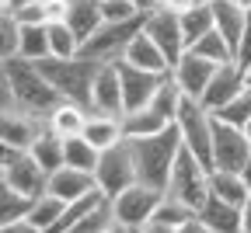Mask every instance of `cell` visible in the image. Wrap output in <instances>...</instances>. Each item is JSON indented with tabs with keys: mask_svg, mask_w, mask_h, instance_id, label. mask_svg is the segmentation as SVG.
<instances>
[{
	"mask_svg": "<svg viewBox=\"0 0 251 233\" xmlns=\"http://www.w3.org/2000/svg\"><path fill=\"white\" fill-rule=\"evenodd\" d=\"M209 195L224 198V202H230V206H241L244 198H248V188H244V181H241L237 171H220V167H213V171H209Z\"/></svg>",
	"mask_w": 251,
	"mask_h": 233,
	"instance_id": "obj_28",
	"label": "cell"
},
{
	"mask_svg": "<svg viewBox=\"0 0 251 233\" xmlns=\"http://www.w3.org/2000/svg\"><path fill=\"white\" fill-rule=\"evenodd\" d=\"M241 7H244V11H251V0H241Z\"/></svg>",
	"mask_w": 251,
	"mask_h": 233,
	"instance_id": "obj_53",
	"label": "cell"
},
{
	"mask_svg": "<svg viewBox=\"0 0 251 233\" xmlns=\"http://www.w3.org/2000/svg\"><path fill=\"white\" fill-rule=\"evenodd\" d=\"M14 11V0H0V14H11Z\"/></svg>",
	"mask_w": 251,
	"mask_h": 233,
	"instance_id": "obj_50",
	"label": "cell"
},
{
	"mask_svg": "<svg viewBox=\"0 0 251 233\" xmlns=\"http://www.w3.org/2000/svg\"><path fill=\"white\" fill-rule=\"evenodd\" d=\"M126 233H129V230H126Z\"/></svg>",
	"mask_w": 251,
	"mask_h": 233,
	"instance_id": "obj_59",
	"label": "cell"
},
{
	"mask_svg": "<svg viewBox=\"0 0 251 233\" xmlns=\"http://www.w3.org/2000/svg\"><path fill=\"white\" fill-rule=\"evenodd\" d=\"M115 70H119V84H122V115L133 112L140 105H147L150 97L157 94V87H161L168 80V73H150V70H136V66L115 59Z\"/></svg>",
	"mask_w": 251,
	"mask_h": 233,
	"instance_id": "obj_12",
	"label": "cell"
},
{
	"mask_svg": "<svg viewBox=\"0 0 251 233\" xmlns=\"http://www.w3.org/2000/svg\"><path fill=\"white\" fill-rule=\"evenodd\" d=\"M237 174H241V181H244V188H248V195H251V160L244 163V167H241Z\"/></svg>",
	"mask_w": 251,
	"mask_h": 233,
	"instance_id": "obj_49",
	"label": "cell"
},
{
	"mask_svg": "<svg viewBox=\"0 0 251 233\" xmlns=\"http://www.w3.org/2000/svg\"><path fill=\"white\" fill-rule=\"evenodd\" d=\"M133 181H136V167H133V153H129V143H126V140L98 153L94 185H98L108 198H112V195H119L122 188H129Z\"/></svg>",
	"mask_w": 251,
	"mask_h": 233,
	"instance_id": "obj_9",
	"label": "cell"
},
{
	"mask_svg": "<svg viewBox=\"0 0 251 233\" xmlns=\"http://www.w3.org/2000/svg\"><path fill=\"white\" fill-rule=\"evenodd\" d=\"M133 153V167H136V181L150 185V188H168V174H171V163L178 157V129L168 125L153 136H136V140H126Z\"/></svg>",
	"mask_w": 251,
	"mask_h": 233,
	"instance_id": "obj_1",
	"label": "cell"
},
{
	"mask_svg": "<svg viewBox=\"0 0 251 233\" xmlns=\"http://www.w3.org/2000/svg\"><path fill=\"white\" fill-rule=\"evenodd\" d=\"M14 153H21V150H11V146H7L4 140H0V171H4V167H7V163L14 160Z\"/></svg>",
	"mask_w": 251,
	"mask_h": 233,
	"instance_id": "obj_48",
	"label": "cell"
},
{
	"mask_svg": "<svg viewBox=\"0 0 251 233\" xmlns=\"http://www.w3.org/2000/svg\"><path fill=\"white\" fill-rule=\"evenodd\" d=\"M244 84H248L244 66H237L234 59H230V63H220L216 70H213V77H209V84H206V91L199 94V101H202V108H209V112L216 115Z\"/></svg>",
	"mask_w": 251,
	"mask_h": 233,
	"instance_id": "obj_13",
	"label": "cell"
},
{
	"mask_svg": "<svg viewBox=\"0 0 251 233\" xmlns=\"http://www.w3.org/2000/svg\"><path fill=\"white\" fill-rule=\"evenodd\" d=\"M241 233H251V195L241 202Z\"/></svg>",
	"mask_w": 251,
	"mask_h": 233,
	"instance_id": "obj_46",
	"label": "cell"
},
{
	"mask_svg": "<svg viewBox=\"0 0 251 233\" xmlns=\"http://www.w3.org/2000/svg\"><path fill=\"white\" fill-rule=\"evenodd\" d=\"M157 4H161L164 11H171V14H181V11H188L196 4V0H157Z\"/></svg>",
	"mask_w": 251,
	"mask_h": 233,
	"instance_id": "obj_45",
	"label": "cell"
},
{
	"mask_svg": "<svg viewBox=\"0 0 251 233\" xmlns=\"http://www.w3.org/2000/svg\"><path fill=\"white\" fill-rule=\"evenodd\" d=\"M188 49L199 52V56H206V59H213V63H230V59H234V49L224 42V35H220L216 28H213V31H206L202 39H196Z\"/></svg>",
	"mask_w": 251,
	"mask_h": 233,
	"instance_id": "obj_36",
	"label": "cell"
},
{
	"mask_svg": "<svg viewBox=\"0 0 251 233\" xmlns=\"http://www.w3.org/2000/svg\"><path fill=\"white\" fill-rule=\"evenodd\" d=\"M87 105H77V101H67V97H59V101L52 105V112L46 115V129L56 132L59 140L67 136H80L84 132V122H87Z\"/></svg>",
	"mask_w": 251,
	"mask_h": 233,
	"instance_id": "obj_20",
	"label": "cell"
},
{
	"mask_svg": "<svg viewBox=\"0 0 251 233\" xmlns=\"http://www.w3.org/2000/svg\"><path fill=\"white\" fill-rule=\"evenodd\" d=\"M248 84H251V77H248Z\"/></svg>",
	"mask_w": 251,
	"mask_h": 233,
	"instance_id": "obj_57",
	"label": "cell"
},
{
	"mask_svg": "<svg viewBox=\"0 0 251 233\" xmlns=\"http://www.w3.org/2000/svg\"><path fill=\"white\" fill-rule=\"evenodd\" d=\"M244 73H248V77H251V63H248V66H244Z\"/></svg>",
	"mask_w": 251,
	"mask_h": 233,
	"instance_id": "obj_55",
	"label": "cell"
},
{
	"mask_svg": "<svg viewBox=\"0 0 251 233\" xmlns=\"http://www.w3.org/2000/svg\"><path fill=\"white\" fill-rule=\"evenodd\" d=\"M28 153H31V160H35L46 174H52L56 167H63V140L56 136V132H49V129H42L39 136L31 140Z\"/></svg>",
	"mask_w": 251,
	"mask_h": 233,
	"instance_id": "obj_27",
	"label": "cell"
},
{
	"mask_svg": "<svg viewBox=\"0 0 251 233\" xmlns=\"http://www.w3.org/2000/svg\"><path fill=\"white\" fill-rule=\"evenodd\" d=\"M98 185H94V174H87V171H74V167H56L49 178H46V191L49 195H56L59 202H77V198H84L87 191H94Z\"/></svg>",
	"mask_w": 251,
	"mask_h": 233,
	"instance_id": "obj_18",
	"label": "cell"
},
{
	"mask_svg": "<svg viewBox=\"0 0 251 233\" xmlns=\"http://www.w3.org/2000/svg\"><path fill=\"white\" fill-rule=\"evenodd\" d=\"M143 31L153 39V46L168 56V63L175 66V63H178V56L185 52V42H181V21H178V14L164 11L161 4H153V7H147V11H143Z\"/></svg>",
	"mask_w": 251,
	"mask_h": 233,
	"instance_id": "obj_11",
	"label": "cell"
},
{
	"mask_svg": "<svg viewBox=\"0 0 251 233\" xmlns=\"http://www.w3.org/2000/svg\"><path fill=\"white\" fill-rule=\"evenodd\" d=\"M133 233H178L175 226H168V223H161V219H147L140 230H133Z\"/></svg>",
	"mask_w": 251,
	"mask_h": 233,
	"instance_id": "obj_43",
	"label": "cell"
},
{
	"mask_svg": "<svg viewBox=\"0 0 251 233\" xmlns=\"http://www.w3.org/2000/svg\"><path fill=\"white\" fill-rule=\"evenodd\" d=\"M0 233H35L28 226V219H18V223H7V226H0Z\"/></svg>",
	"mask_w": 251,
	"mask_h": 233,
	"instance_id": "obj_47",
	"label": "cell"
},
{
	"mask_svg": "<svg viewBox=\"0 0 251 233\" xmlns=\"http://www.w3.org/2000/svg\"><path fill=\"white\" fill-rule=\"evenodd\" d=\"M216 66L220 63H213V59H206V56H199L192 49H185L178 56V63L171 66V80L178 84V91L185 97H199L206 91V84H209V77H213Z\"/></svg>",
	"mask_w": 251,
	"mask_h": 233,
	"instance_id": "obj_14",
	"label": "cell"
},
{
	"mask_svg": "<svg viewBox=\"0 0 251 233\" xmlns=\"http://www.w3.org/2000/svg\"><path fill=\"white\" fill-rule=\"evenodd\" d=\"M122 63L136 66V70H150V73H171V63H168V56L153 46V39L147 35L143 28L136 31L133 39H129V46H126V52H122Z\"/></svg>",
	"mask_w": 251,
	"mask_h": 233,
	"instance_id": "obj_19",
	"label": "cell"
},
{
	"mask_svg": "<svg viewBox=\"0 0 251 233\" xmlns=\"http://www.w3.org/2000/svg\"><path fill=\"white\" fill-rule=\"evenodd\" d=\"M178 101H181V91H178V84H175L171 73H168V80L157 87V94L150 97L147 105H140V108H133V112L122 115V136H126V140L153 136V132H161V129L175 125Z\"/></svg>",
	"mask_w": 251,
	"mask_h": 233,
	"instance_id": "obj_4",
	"label": "cell"
},
{
	"mask_svg": "<svg viewBox=\"0 0 251 233\" xmlns=\"http://www.w3.org/2000/svg\"><path fill=\"white\" fill-rule=\"evenodd\" d=\"M192 216H196V209H192V206H185L181 198H175V195H168V191H164V195H161V202L153 206V216H150V219H161V223H168V226H175V230H178L181 223H188Z\"/></svg>",
	"mask_w": 251,
	"mask_h": 233,
	"instance_id": "obj_33",
	"label": "cell"
},
{
	"mask_svg": "<svg viewBox=\"0 0 251 233\" xmlns=\"http://www.w3.org/2000/svg\"><path fill=\"white\" fill-rule=\"evenodd\" d=\"M42 129H46V118H35V115L14 108V105L0 108V140L11 150H28L31 140H35Z\"/></svg>",
	"mask_w": 251,
	"mask_h": 233,
	"instance_id": "obj_16",
	"label": "cell"
},
{
	"mask_svg": "<svg viewBox=\"0 0 251 233\" xmlns=\"http://www.w3.org/2000/svg\"><path fill=\"white\" fill-rule=\"evenodd\" d=\"M18 24H46V14H42V0H31V4H21L11 11Z\"/></svg>",
	"mask_w": 251,
	"mask_h": 233,
	"instance_id": "obj_39",
	"label": "cell"
},
{
	"mask_svg": "<svg viewBox=\"0 0 251 233\" xmlns=\"http://www.w3.org/2000/svg\"><path fill=\"white\" fill-rule=\"evenodd\" d=\"M196 216L213 230V233H241V206H230L224 198L209 195L206 202L196 209Z\"/></svg>",
	"mask_w": 251,
	"mask_h": 233,
	"instance_id": "obj_23",
	"label": "cell"
},
{
	"mask_svg": "<svg viewBox=\"0 0 251 233\" xmlns=\"http://www.w3.org/2000/svg\"><path fill=\"white\" fill-rule=\"evenodd\" d=\"M161 188H150L143 181H133L129 188H122L119 195H112L108 202H112V216H115V226L122 230H140L150 216H153V206L161 202Z\"/></svg>",
	"mask_w": 251,
	"mask_h": 233,
	"instance_id": "obj_8",
	"label": "cell"
},
{
	"mask_svg": "<svg viewBox=\"0 0 251 233\" xmlns=\"http://www.w3.org/2000/svg\"><path fill=\"white\" fill-rule=\"evenodd\" d=\"M98 66L101 63H94V59H87L80 52L67 56V59H59V56L39 59V70L52 84V91L59 97H67V101H77V105H87V108H91V84H94Z\"/></svg>",
	"mask_w": 251,
	"mask_h": 233,
	"instance_id": "obj_2",
	"label": "cell"
},
{
	"mask_svg": "<svg viewBox=\"0 0 251 233\" xmlns=\"http://www.w3.org/2000/svg\"><path fill=\"white\" fill-rule=\"evenodd\" d=\"M63 163L74 167V171L94 174V167H98V150H94L84 136H67L63 140Z\"/></svg>",
	"mask_w": 251,
	"mask_h": 233,
	"instance_id": "obj_31",
	"label": "cell"
},
{
	"mask_svg": "<svg viewBox=\"0 0 251 233\" xmlns=\"http://www.w3.org/2000/svg\"><path fill=\"white\" fill-rule=\"evenodd\" d=\"M153 4H157V0H140V7H143V11H147V7H153Z\"/></svg>",
	"mask_w": 251,
	"mask_h": 233,
	"instance_id": "obj_52",
	"label": "cell"
},
{
	"mask_svg": "<svg viewBox=\"0 0 251 233\" xmlns=\"http://www.w3.org/2000/svg\"><path fill=\"white\" fill-rule=\"evenodd\" d=\"M237 4H241V0H237Z\"/></svg>",
	"mask_w": 251,
	"mask_h": 233,
	"instance_id": "obj_58",
	"label": "cell"
},
{
	"mask_svg": "<svg viewBox=\"0 0 251 233\" xmlns=\"http://www.w3.org/2000/svg\"><path fill=\"white\" fill-rule=\"evenodd\" d=\"M175 129H178L181 146L188 153H196L213 171V112L202 108L199 97H185L181 94L178 112H175Z\"/></svg>",
	"mask_w": 251,
	"mask_h": 233,
	"instance_id": "obj_5",
	"label": "cell"
},
{
	"mask_svg": "<svg viewBox=\"0 0 251 233\" xmlns=\"http://www.w3.org/2000/svg\"><path fill=\"white\" fill-rule=\"evenodd\" d=\"M112 233H126V230H122V226H115V230H112Z\"/></svg>",
	"mask_w": 251,
	"mask_h": 233,
	"instance_id": "obj_56",
	"label": "cell"
},
{
	"mask_svg": "<svg viewBox=\"0 0 251 233\" xmlns=\"http://www.w3.org/2000/svg\"><path fill=\"white\" fill-rule=\"evenodd\" d=\"M46 31H49V56L67 59V56H77V52H80V39L74 35V28H70L67 21L46 24Z\"/></svg>",
	"mask_w": 251,
	"mask_h": 233,
	"instance_id": "obj_32",
	"label": "cell"
},
{
	"mask_svg": "<svg viewBox=\"0 0 251 233\" xmlns=\"http://www.w3.org/2000/svg\"><path fill=\"white\" fill-rule=\"evenodd\" d=\"M140 28H143V14L129 18V21H101L98 31L80 42V56H87L94 63H115V59H122L126 46Z\"/></svg>",
	"mask_w": 251,
	"mask_h": 233,
	"instance_id": "obj_7",
	"label": "cell"
},
{
	"mask_svg": "<svg viewBox=\"0 0 251 233\" xmlns=\"http://www.w3.org/2000/svg\"><path fill=\"white\" fill-rule=\"evenodd\" d=\"M251 160V140L244 129L213 118V167L220 171H241Z\"/></svg>",
	"mask_w": 251,
	"mask_h": 233,
	"instance_id": "obj_10",
	"label": "cell"
},
{
	"mask_svg": "<svg viewBox=\"0 0 251 233\" xmlns=\"http://www.w3.org/2000/svg\"><path fill=\"white\" fill-rule=\"evenodd\" d=\"M63 209H67V202H59L56 195H49V191H42L39 198H31V206H28V226L35 230V233H49L52 226H56V219L63 216Z\"/></svg>",
	"mask_w": 251,
	"mask_h": 233,
	"instance_id": "obj_25",
	"label": "cell"
},
{
	"mask_svg": "<svg viewBox=\"0 0 251 233\" xmlns=\"http://www.w3.org/2000/svg\"><path fill=\"white\" fill-rule=\"evenodd\" d=\"M28 206H31V198L18 195L14 188H7L4 181H0V226L25 219V216H28Z\"/></svg>",
	"mask_w": 251,
	"mask_h": 233,
	"instance_id": "obj_35",
	"label": "cell"
},
{
	"mask_svg": "<svg viewBox=\"0 0 251 233\" xmlns=\"http://www.w3.org/2000/svg\"><path fill=\"white\" fill-rule=\"evenodd\" d=\"M98 7H101V21H129L143 14L140 0H98Z\"/></svg>",
	"mask_w": 251,
	"mask_h": 233,
	"instance_id": "obj_37",
	"label": "cell"
},
{
	"mask_svg": "<svg viewBox=\"0 0 251 233\" xmlns=\"http://www.w3.org/2000/svg\"><path fill=\"white\" fill-rule=\"evenodd\" d=\"M7 77H11V94H14V108L35 115V118H46L52 112V105L59 101V94L52 91V84L42 77L39 63L31 59H7Z\"/></svg>",
	"mask_w": 251,
	"mask_h": 233,
	"instance_id": "obj_3",
	"label": "cell"
},
{
	"mask_svg": "<svg viewBox=\"0 0 251 233\" xmlns=\"http://www.w3.org/2000/svg\"><path fill=\"white\" fill-rule=\"evenodd\" d=\"M178 21H181V42L188 49L196 39H202L206 31H213V7H209V0H196L188 11L178 14Z\"/></svg>",
	"mask_w": 251,
	"mask_h": 233,
	"instance_id": "obj_24",
	"label": "cell"
},
{
	"mask_svg": "<svg viewBox=\"0 0 251 233\" xmlns=\"http://www.w3.org/2000/svg\"><path fill=\"white\" fill-rule=\"evenodd\" d=\"M164 191L175 195V198H181L185 206L199 209L209 198V167L196 153H188L185 146H178V157L171 163V174H168V188Z\"/></svg>",
	"mask_w": 251,
	"mask_h": 233,
	"instance_id": "obj_6",
	"label": "cell"
},
{
	"mask_svg": "<svg viewBox=\"0 0 251 233\" xmlns=\"http://www.w3.org/2000/svg\"><path fill=\"white\" fill-rule=\"evenodd\" d=\"M115 230V216H112V202L101 198L94 202L87 212H80V219L67 230V233H112Z\"/></svg>",
	"mask_w": 251,
	"mask_h": 233,
	"instance_id": "obj_30",
	"label": "cell"
},
{
	"mask_svg": "<svg viewBox=\"0 0 251 233\" xmlns=\"http://www.w3.org/2000/svg\"><path fill=\"white\" fill-rule=\"evenodd\" d=\"M91 112L101 115H119L122 118V84H119V70L115 63H101L91 84Z\"/></svg>",
	"mask_w": 251,
	"mask_h": 233,
	"instance_id": "obj_17",
	"label": "cell"
},
{
	"mask_svg": "<svg viewBox=\"0 0 251 233\" xmlns=\"http://www.w3.org/2000/svg\"><path fill=\"white\" fill-rule=\"evenodd\" d=\"M46 178H49V174L39 167L35 160H31L28 150L14 153V160L0 171V181H4L7 188H14L18 195H25V198H39V195L46 191Z\"/></svg>",
	"mask_w": 251,
	"mask_h": 233,
	"instance_id": "obj_15",
	"label": "cell"
},
{
	"mask_svg": "<svg viewBox=\"0 0 251 233\" xmlns=\"http://www.w3.org/2000/svg\"><path fill=\"white\" fill-rule=\"evenodd\" d=\"M67 11H70V0H42V14H46V24L67 21Z\"/></svg>",
	"mask_w": 251,
	"mask_h": 233,
	"instance_id": "obj_41",
	"label": "cell"
},
{
	"mask_svg": "<svg viewBox=\"0 0 251 233\" xmlns=\"http://www.w3.org/2000/svg\"><path fill=\"white\" fill-rule=\"evenodd\" d=\"M14 105V94H11V77H7V63H0V108Z\"/></svg>",
	"mask_w": 251,
	"mask_h": 233,
	"instance_id": "obj_42",
	"label": "cell"
},
{
	"mask_svg": "<svg viewBox=\"0 0 251 233\" xmlns=\"http://www.w3.org/2000/svg\"><path fill=\"white\" fill-rule=\"evenodd\" d=\"M241 129H244V136H248V140H251V118H248V122H244V125H241Z\"/></svg>",
	"mask_w": 251,
	"mask_h": 233,
	"instance_id": "obj_51",
	"label": "cell"
},
{
	"mask_svg": "<svg viewBox=\"0 0 251 233\" xmlns=\"http://www.w3.org/2000/svg\"><path fill=\"white\" fill-rule=\"evenodd\" d=\"M21 4H31V0H14V7H21Z\"/></svg>",
	"mask_w": 251,
	"mask_h": 233,
	"instance_id": "obj_54",
	"label": "cell"
},
{
	"mask_svg": "<svg viewBox=\"0 0 251 233\" xmlns=\"http://www.w3.org/2000/svg\"><path fill=\"white\" fill-rule=\"evenodd\" d=\"M213 7V28L224 35V42L230 49H237V39L244 31V21H248V11L237 4V0H209Z\"/></svg>",
	"mask_w": 251,
	"mask_h": 233,
	"instance_id": "obj_21",
	"label": "cell"
},
{
	"mask_svg": "<svg viewBox=\"0 0 251 233\" xmlns=\"http://www.w3.org/2000/svg\"><path fill=\"white\" fill-rule=\"evenodd\" d=\"M18 56L39 63L49 56V31L46 24H21L18 28Z\"/></svg>",
	"mask_w": 251,
	"mask_h": 233,
	"instance_id": "obj_29",
	"label": "cell"
},
{
	"mask_svg": "<svg viewBox=\"0 0 251 233\" xmlns=\"http://www.w3.org/2000/svg\"><path fill=\"white\" fill-rule=\"evenodd\" d=\"M80 136L94 146V150H108L115 143H122V118L119 115H101V112H87V122H84V132Z\"/></svg>",
	"mask_w": 251,
	"mask_h": 233,
	"instance_id": "obj_22",
	"label": "cell"
},
{
	"mask_svg": "<svg viewBox=\"0 0 251 233\" xmlns=\"http://www.w3.org/2000/svg\"><path fill=\"white\" fill-rule=\"evenodd\" d=\"M67 24L74 28V35H77L80 42L91 39L94 31H98V24H101V7H98V0H70Z\"/></svg>",
	"mask_w": 251,
	"mask_h": 233,
	"instance_id": "obj_26",
	"label": "cell"
},
{
	"mask_svg": "<svg viewBox=\"0 0 251 233\" xmlns=\"http://www.w3.org/2000/svg\"><path fill=\"white\" fill-rule=\"evenodd\" d=\"M18 21L14 14H0V63H7L18 56Z\"/></svg>",
	"mask_w": 251,
	"mask_h": 233,
	"instance_id": "obj_38",
	"label": "cell"
},
{
	"mask_svg": "<svg viewBox=\"0 0 251 233\" xmlns=\"http://www.w3.org/2000/svg\"><path fill=\"white\" fill-rule=\"evenodd\" d=\"M213 118H220V122H230V125H244L248 118H251V84H244L234 97H230V101L224 105V108H220Z\"/></svg>",
	"mask_w": 251,
	"mask_h": 233,
	"instance_id": "obj_34",
	"label": "cell"
},
{
	"mask_svg": "<svg viewBox=\"0 0 251 233\" xmlns=\"http://www.w3.org/2000/svg\"><path fill=\"white\" fill-rule=\"evenodd\" d=\"M178 233H213V230H209V226H206L199 216H192L188 223H181V226H178Z\"/></svg>",
	"mask_w": 251,
	"mask_h": 233,
	"instance_id": "obj_44",
	"label": "cell"
},
{
	"mask_svg": "<svg viewBox=\"0 0 251 233\" xmlns=\"http://www.w3.org/2000/svg\"><path fill=\"white\" fill-rule=\"evenodd\" d=\"M234 63H237V66H248V63H251V11H248L244 31H241V39H237V49H234Z\"/></svg>",
	"mask_w": 251,
	"mask_h": 233,
	"instance_id": "obj_40",
	"label": "cell"
}]
</instances>
